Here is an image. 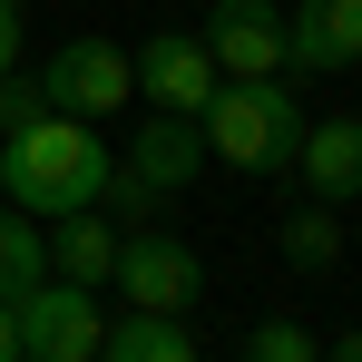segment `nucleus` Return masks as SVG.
<instances>
[{"instance_id": "nucleus-1", "label": "nucleus", "mask_w": 362, "mask_h": 362, "mask_svg": "<svg viewBox=\"0 0 362 362\" xmlns=\"http://www.w3.org/2000/svg\"><path fill=\"white\" fill-rule=\"evenodd\" d=\"M108 167H118V147L98 137L88 118H30L20 137H0V206H20V216H78V206H98L108 196Z\"/></svg>"}, {"instance_id": "nucleus-2", "label": "nucleus", "mask_w": 362, "mask_h": 362, "mask_svg": "<svg viewBox=\"0 0 362 362\" xmlns=\"http://www.w3.org/2000/svg\"><path fill=\"white\" fill-rule=\"evenodd\" d=\"M206 157H226L235 177H294V137H303V108L284 78H216L206 88Z\"/></svg>"}, {"instance_id": "nucleus-3", "label": "nucleus", "mask_w": 362, "mask_h": 362, "mask_svg": "<svg viewBox=\"0 0 362 362\" xmlns=\"http://www.w3.org/2000/svg\"><path fill=\"white\" fill-rule=\"evenodd\" d=\"M206 177V127L196 118H177V108H147V118L127 127V157L108 167V216H147V206H167V196H186V186Z\"/></svg>"}, {"instance_id": "nucleus-4", "label": "nucleus", "mask_w": 362, "mask_h": 362, "mask_svg": "<svg viewBox=\"0 0 362 362\" xmlns=\"http://www.w3.org/2000/svg\"><path fill=\"white\" fill-rule=\"evenodd\" d=\"M40 88H49V108L59 118H118L127 98H137V69H127V49L108 40V30H69L59 49H49V69H40Z\"/></svg>"}, {"instance_id": "nucleus-5", "label": "nucleus", "mask_w": 362, "mask_h": 362, "mask_svg": "<svg viewBox=\"0 0 362 362\" xmlns=\"http://www.w3.org/2000/svg\"><path fill=\"white\" fill-rule=\"evenodd\" d=\"M10 323H20V362H88L98 333H108L98 294L88 284H59V274H40L30 294L10 303Z\"/></svg>"}, {"instance_id": "nucleus-6", "label": "nucleus", "mask_w": 362, "mask_h": 362, "mask_svg": "<svg viewBox=\"0 0 362 362\" xmlns=\"http://www.w3.org/2000/svg\"><path fill=\"white\" fill-rule=\"evenodd\" d=\"M108 284H118L137 313H186V303L206 294V264H196V245H186V235L127 226V235H118V264H108Z\"/></svg>"}, {"instance_id": "nucleus-7", "label": "nucleus", "mask_w": 362, "mask_h": 362, "mask_svg": "<svg viewBox=\"0 0 362 362\" xmlns=\"http://www.w3.org/2000/svg\"><path fill=\"white\" fill-rule=\"evenodd\" d=\"M196 40L216 78H284V0H216Z\"/></svg>"}, {"instance_id": "nucleus-8", "label": "nucleus", "mask_w": 362, "mask_h": 362, "mask_svg": "<svg viewBox=\"0 0 362 362\" xmlns=\"http://www.w3.org/2000/svg\"><path fill=\"white\" fill-rule=\"evenodd\" d=\"M284 69H294V78H343V69H362V0H294V10H284Z\"/></svg>"}, {"instance_id": "nucleus-9", "label": "nucleus", "mask_w": 362, "mask_h": 362, "mask_svg": "<svg viewBox=\"0 0 362 362\" xmlns=\"http://www.w3.org/2000/svg\"><path fill=\"white\" fill-rule=\"evenodd\" d=\"M127 69H137V98H147V108H177V118H196L206 88H216V59H206L196 30H157V40H137Z\"/></svg>"}, {"instance_id": "nucleus-10", "label": "nucleus", "mask_w": 362, "mask_h": 362, "mask_svg": "<svg viewBox=\"0 0 362 362\" xmlns=\"http://www.w3.org/2000/svg\"><path fill=\"white\" fill-rule=\"evenodd\" d=\"M294 186L313 196V206H353V196H362V118H353V108L303 118V137H294Z\"/></svg>"}, {"instance_id": "nucleus-11", "label": "nucleus", "mask_w": 362, "mask_h": 362, "mask_svg": "<svg viewBox=\"0 0 362 362\" xmlns=\"http://www.w3.org/2000/svg\"><path fill=\"white\" fill-rule=\"evenodd\" d=\"M108 264H118V216H108V206L49 216V274H59V284H88V294H108Z\"/></svg>"}, {"instance_id": "nucleus-12", "label": "nucleus", "mask_w": 362, "mask_h": 362, "mask_svg": "<svg viewBox=\"0 0 362 362\" xmlns=\"http://www.w3.org/2000/svg\"><path fill=\"white\" fill-rule=\"evenodd\" d=\"M98 362H206V353H196L186 313H137V303H127V323L98 333Z\"/></svg>"}, {"instance_id": "nucleus-13", "label": "nucleus", "mask_w": 362, "mask_h": 362, "mask_svg": "<svg viewBox=\"0 0 362 362\" xmlns=\"http://www.w3.org/2000/svg\"><path fill=\"white\" fill-rule=\"evenodd\" d=\"M284 264H294V274H333V264H343V206H313V196H303L294 216H284Z\"/></svg>"}, {"instance_id": "nucleus-14", "label": "nucleus", "mask_w": 362, "mask_h": 362, "mask_svg": "<svg viewBox=\"0 0 362 362\" xmlns=\"http://www.w3.org/2000/svg\"><path fill=\"white\" fill-rule=\"evenodd\" d=\"M40 274H49V226L20 216V206H0V303H20Z\"/></svg>"}, {"instance_id": "nucleus-15", "label": "nucleus", "mask_w": 362, "mask_h": 362, "mask_svg": "<svg viewBox=\"0 0 362 362\" xmlns=\"http://www.w3.org/2000/svg\"><path fill=\"white\" fill-rule=\"evenodd\" d=\"M245 362H323V333H303L294 313H264L245 333Z\"/></svg>"}, {"instance_id": "nucleus-16", "label": "nucleus", "mask_w": 362, "mask_h": 362, "mask_svg": "<svg viewBox=\"0 0 362 362\" xmlns=\"http://www.w3.org/2000/svg\"><path fill=\"white\" fill-rule=\"evenodd\" d=\"M30 118H49V88L20 78V69H0V137H20Z\"/></svg>"}, {"instance_id": "nucleus-17", "label": "nucleus", "mask_w": 362, "mask_h": 362, "mask_svg": "<svg viewBox=\"0 0 362 362\" xmlns=\"http://www.w3.org/2000/svg\"><path fill=\"white\" fill-rule=\"evenodd\" d=\"M0 69H20V10L0 0Z\"/></svg>"}, {"instance_id": "nucleus-18", "label": "nucleus", "mask_w": 362, "mask_h": 362, "mask_svg": "<svg viewBox=\"0 0 362 362\" xmlns=\"http://www.w3.org/2000/svg\"><path fill=\"white\" fill-rule=\"evenodd\" d=\"M323 362H362V323H343V333L323 343Z\"/></svg>"}, {"instance_id": "nucleus-19", "label": "nucleus", "mask_w": 362, "mask_h": 362, "mask_svg": "<svg viewBox=\"0 0 362 362\" xmlns=\"http://www.w3.org/2000/svg\"><path fill=\"white\" fill-rule=\"evenodd\" d=\"M0 362H20V323H10V303H0Z\"/></svg>"}, {"instance_id": "nucleus-20", "label": "nucleus", "mask_w": 362, "mask_h": 362, "mask_svg": "<svg viewBox=\"0 0 362 362\" xmlns=\"http://www.w3.org/2000/svg\"><path fill=\"white\" fill-rule=\"evenodd\" d=\"M10 10H30V0H10Z\"/></svg>"}, {"instance_id": "nucleus-21", "label": "nucleus", "mask_w": 362, "mask_h": 362, "mask_svg": "<svg viewBox=\"0 0 362 362\" xmlns=\"http://www.w3.org/2000/svg\"><path fill=\"white\" fill-rule=\"evenodd\" d=\"M88 362H98V353H88Z\"/></svg>"}, {"instance_id": "nucleus-22", "label": "nucleus", "mask_w": 362, "mask_h": 362, "mask_svg": "<svg viewBox=\"0 0 362 362\" xmlns=\"http://www.w3.org/2000/svg\"><path fill=\"white\" fill-rule=\"evenodd\" d=\"M353 206H362V196H353Z\"/></svg>"}]
</instances>
